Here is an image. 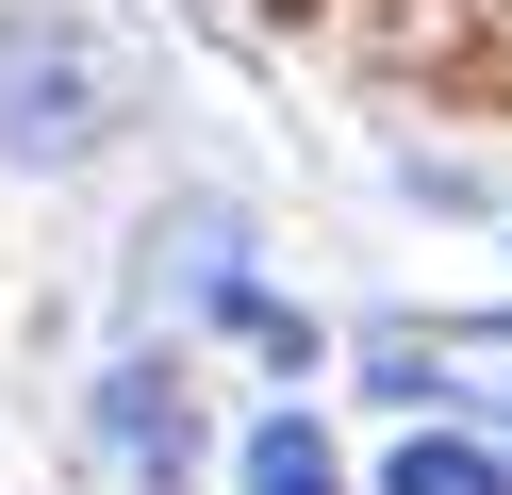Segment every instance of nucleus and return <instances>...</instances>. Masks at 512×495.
<instances>
[{
  "label": "nucleus",
  "mask_w": 512,
  "mask_h": 495,
  "mask_svg": "<svg viewBox=\"0 0 512 495\" xmlns=\"http://www.w3.org/2000/svg\"><path fill=\"white\" fill-rule=\"evenodd\" d=\"M380 495H512V446H479V429H413V446L380 462Z\"/></svg>",
  "instance_id": "39448f33"
},
{
  "label": "nucleus",
  "mask_w": 512,
  "mask_h": 495,
  "mask_svg": "<svg viewBox=\"0 0 512 495\" xmlns=\"http://www.w3.org/2000/svg\"><path fill=\"white\" fill-rule=\"evenodd\" d=\"M100 446L133 462V479H182V462H199V396H182V363H116V380H100Z\"/></svg>",
  "instance_id": "7ed1b4c3"
},
{
  "label": "nucleus",
  "mask_w": 512,
  "mask_h": 495,
  "mask_svg": "<svg viewBox=\"0 0 512 495\" xmlns=\"http://www.w3.org/2000/svg\"><path fill=\"white\" fill-rule=\"evenodd\" d=\"M232 495H347V462H331L314 413H265V429L232 446Z\"/></svg>",
  "instance_id": "20e7f679"
},
{
  "label": "nucleus",
  "mask_w": 512,
  "mask_h": 495,
  "mask_svg": "<svg viewBox=\"0 0 512 495\" xmlns=\"http://www.w3.org/2000/svg\"><path fill=\"white\" fill-rule=\"evenodd\" d=\"M83 132H100V116H83V50H67V33H34V50L0 66V165H67Z\"/></svg>",
  "instance_id": "f03ea898"
},
{
  "label": "nucleus",
  "mask_w": 512,
  "mask_h": 495,
  "mask_svg": "<svg viewBox=\"0 0 512 495\" xmlns=\"http://www.w3.org/2000/svg\"><path fill=\"white\" fill-rule=\"evenodd\" d=\"M364 380H380V396H496V413H512V314H413V330H364Z\"/></svg>",
  "instance_id": "f257e3e1"
}]
</instances>
